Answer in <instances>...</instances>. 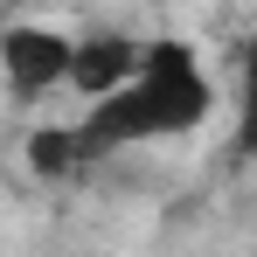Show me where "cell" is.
Wrapping results in <instances>:
<instances>
[{
    "instance_id": "cell-1",
    "label": "cell",
    "mask_w": 257,
    "mask_h": 257,
    "mask_svg": "<svg viewBox=\"0 0 257 257\" xmlns=\"http://www.w3.org/2000/svg\"><path fill=\"white\" fill-rule=\"evenodd\" d=\"M222 111V90H215L202 49L181 42V35H153L146 49V70L125 90H111L104 104L77 111V139H84V160H125L139 146H174V139H195Z\"/></svg>"
},
{
    "instance_id": "cell-6",
    "label": "cell",
    "mask_w": 257,
    "mask_h": 257,
    "mask_svg": "<svg viewBox=\"0 0 257 257\" xmlns=\"http://www.w3.org/2000/svg\"><path fill=\"white\" fill-rule=\"evenodd\" d=\"M14 7H21V0H14Z\"/></svg>"
},
{
    "instance_id": "cell-2",
    "label": "cell",
    "mask_w": 257,
    "mask_h": 257,
    "mask_svg": "<svg viewBox=\"0 0 257 257\" xmlns=\"http://www.w3.org/2000/svg\"><path fill=\"white\" fill-rule=\"evenodd\" d=\"M77 70V35L56 21H7L0 28V77L14 104H42L49 90H70Z\"/></svg>"
},
{
    "instance_id": "cell-5",
    "label": "cell",
    "mask_w": 257,
    "mask_h": 257,
    "mask_svg": "<svg viewBox=\"0 0 257 257\" xmlns=\"http://www.w3.org/2000/svg\"><path fill=\"white\" fill-rule=\"evenodd\" d=\"M21 153H28V167L42 174V181H70V174L90 167V160H84V139H77V118H70V125H35Z\"/></svg>"
},
{
    "instance_id": "cell-3",
    "label": "cell",
    "mask_w": 257,
    "mask_h": 257,
    "mask_svg": "<svg viewBox=\"0 0 257 257\" xmlns=\"http://www.w3.org/2000/svg\"><path fill=\"white\" fill-rule=\"evenodd\" d=\"M146 49L132 28H84L77 35V70H70V97L84 104H104L111 90H125L139 70H146Z\"/></svg>"
},
{
    "instance_id": "cell-4",
    "label": "cell",
    "mask_w": 257,
    "mask_h": 257,
    "mask_svg": "<svg viewBox=\"0 0 257 257\" xmlns=\"http://www.w3.org/2000/svg\"><path fill=\"white\" fill-rule=\"evenodd\" d=\"M229 160L257 167V35L236 49V84H229Z\"/></svg>"
}]
</instances>
